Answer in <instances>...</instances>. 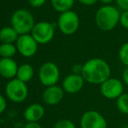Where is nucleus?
Segmentation results:
<instances>
[{"mask_svg": "<svg viewBox=\"0 0 128 128\" xmlns=\"http://www.w3.org/2000/svg\"><path fill=\"white\" fill-rule=\"evenodd\" d=\"M17 51V47L13 44H0V56L2 58H12Z\"/></svg>", "mask_w": 128, "mask_h": 128, "instance_id": "a211bd4d", "label": "nucleus"}, {"mask_svg": "<svg viewBox=\"0 0 128 128\" xmlns=\"http://www.w3.org/2000/svg\"><path fill=\"white\" fill-rule=\"evenodd\" d=\"M5 94L8 100L14 103L24 102L29 94L26 83L18 78L10 79L5 86Z\"/></svg>", "mask_w": 128, "mask_h": 128, "instance_id": "20e7f679", "label": "nucleus"}, {"mask_svg": "<svg viewBox=\"0 0 128 128\" xmlns=\"http://www.w3.org/2000/svg\"><path fill=\"white\" fill-rule=\"evenodd\" d=\"M19 35L12 27H3L0 30V41L2 44H13L17 42Z\"/></svg>", "mask_w": 128, "mask_h": 128, "instance_id": "2eb2a0df", "label": "nucleus"}, {"mask_svg": "<svg viewBox=\"0 0 128 128\" xmlns=\"http://www.w3.org/2000/svg\"><path fill=\"white\" fill-rule=\"evenodd\" d=\"M84 84V79L83 78L82 75L72 73L64 78L62 88L69 94H76L82 90Z\"/></svg>", "mask_w": 128, "mask_h": 128, "instance_id": "9b49d317", "label": "nucleus"}, {"mask_svg": "<svg viewBox=\"0 0 128 128\" xmlns=\"http://www.w3.org/2000/svg\"><path fill=\"white\" fill-rule=\"evenodd\" d=\"M54 24L48 22H39L34 26L30 35L38 44H44L51 42L54 37Z\"/></svg>", "mask_w": 128, "mask_h": 128, "instance_id": "6e6552de", "label": "nucleus"}, {"mask_svg": "<svg viewBox=\"0 0 128 128\" xmlns=\"http://www.w3.org/2000/svg\"><path fill=\"white\" fill-rule=\"evenodd\" d=\"M80 128H107V121L100 112L89 110L81 116Z\"/></svg>", "mask_w": 128, "mask_h": 128, "instance_id": "1a4fd4ad", "label": "nucleus"}, {"mask_svg": "<svg viewBox=\"0 0 128 128\" xmlns=\"http://www.w3.org/2000/svg\"><path fill=\"white\" fill-rule=\"evenodd\" d=\"M29 4L32 7L34 8H38L44 4V3L46 2V0H28Z\"/></svg>", "mask_w": 128, "mask_h": 128, "instance_id": "5701e85b", "label": "nucleus"}, {"mask_svg": "<svg viewBox=\"0 0 128 128\" xmlns=\"http://www.w3.org/2000/svg\"><path fill=\"white\" fill-rule=\"evenodd\" d=\"M10 23L12 27L18 33L19 36L32 32L36 24L33 15L26 9L15 10L12 16Z\"/></svg>", "mask_w": 128, "mask_h": 128, "instance_id": "7ed1b4c3", "label": "nucleus"}, {"mask_svg": "<svg viewBox=\"0 0 128 128\" xmlns=\"http://www.w3.org/2000/svg\"><path fill=\"white\" fill-rule=\"evenodd\" d=\"M122 77H123L124 82L128 86V66L125 68V70L123 72V74H122Z\"/></svg>", "mask_w": 128, "mask_h": 128, "instance_id": "c85d7f7f", "label": "nucleus"}, {"mask_svg": "<svg viewBox=\"0 0 128 128\" xmlns=\"http://www.w3.org/2000/svg\"><path fill=\"white\" fill-rule=\"evenodd\" d=\"M120 19L118 10L112 5H104L100 7L95 15V22L100 30L109 32L114 29Z\"/></svg>", "mask_w": 128, "mask_h": 128, "instance_id": "f03ea898", "label": "nucleus"}, {"mask_svg": "<svg viewBox=\"0 0 128 128\" xmlns=\"http://www.w3.org/2000/svg\"><path fill=\"white\" fill-rule=\"evenodd\" d=\"M53 128H76V126L70 120H60L56 122Z\"/></svg>", "mask_w": 128, "mask_h": 128, "instance_id": "412c9836", "label": "nucleus"}, {"mask_svg": "<svg viewBox=\"0 0 128 128\" xmlns=\"http://www.w3.org/2000/svg\"><path fill=\"white\" fill-rule=\"evenodd\" d=\"M64 94V91L60 86H49L43 92V100L48 106H55L62 101Z\"/></svg>", "mask_w": 128, "mask_h": 128, "instance_id": "f8f14e48", "label": "nucleus"}, {"mask_svg": "<svg viewBox=\"0 0 128 128\" xmlns=\"http://www.w3.org/2000/svg\"><path fill=\"white\" fill-rule=\"evenodd\" d=\"M17 50L23 57L30 58L38 51V43L30 34L20 35L16 42Z\"/></svg>", "mask_w": 128, "mask_h": 128, "instance_id": "9d476101", "label": "nucleus"}, {"mask_svg": "<svg viewBox=\"0 0 128 128\" xmlns=\"http://www.w3.org/2000/svg\"><path fill=\"white\" fill-rule=\"evenodd\" d=\"M116 3L123 12L128 10V0H116Z\"/></svg>", "mask_w": 128, "mask_h": 128, "instance_id": "b1692460", "label": "nucleus"}, {"mask_svg": "<svg viewBox=\"0 0 128 128\" xmlns=\"http://www.w3.org/2000/svg\"><path fill=\"white\" fill-rule=\"evenodd\" d=\"M116 106L118 112L123 114H128V94L123 93L116 100Z\"/></svg>", "mask_w": 128, "mask_h": 128, "instance_id": "6ab92c4d", "label": "nucleus"}, {"mask_svg": "<svg viewBox=\"0 0 128 128\" xmlns=\"http://www.w3.org/2000/svg\"><path fill=\"white\" fill-rule=\"evenodd\" d=\"M44 108L42 104H32L27 106L26 109L24 112V118L27 121V123L30 122H38L44 115Z\"/></svg>", "mask_w": 128, "mask_h": 128, "instance_id": "4468645a", "label": "nucleus"}, {"mask_svg": "<svg viewBox=\"0 0 128 128\" xmlns=\"http://www.w3.org/2000/svg\"><path fill=\"white\" fill-rule=\"evenodd\" d=\"M78 1L84 5H92L97 3L98 0H78Z\"/></svg>", "mask_w": 128, "mask_h": 128, "instance_id": "cd10ccee", "label": "nucleus"}, {"mask_svg": "<svg viewBox=\"0 0 128 128\" xmlns=\"http://www.w3.org/2000/svg\"><path fill=\"white\" fill-rule=\"evenodd\" d=\"M60 72L56 64L52 62H46L41 66L38 71V79L43 86H56L59 80Z\"/></svg>", "mask_w": 128, "mask_h": 128, "instance_id": "423d86ee", "label": "nucleus"}, {"mask_svg": "<svg viewBox=\"0 0 128 128\" xmlns=\"http://www.w3.org/2000/svg\"><path fill=\"white\" fill-rule=\"evenodd\" d=\"M101 3L103 4H106V5H108V4H110L111 3H112L114 0H100Z\"/></svg>", "mask_w": 128, "mask_h": 128, "instance_id": "c756f323", "label": "nucleus"}, {"mask_svg": "<svg viewBox=\"0 0 128 128\" xmlns=\"http://www.w3.org/2000/svg\"><path fill=\"white\" fill-rule=\"evenodd\" d=\"M74 1L75 0H51V3L54 10L63 13L71 10V8L74 4Z\"/></svg>", "mask_w": 128, "mask_h": 128, "instance_id": "f3484780", "label": "nucleus"}, {"mask_svg": "<svg viewBox=\"0 0 128 128\" xmlns=\"http://www.w3.org/2000/svg\"><path fill=\"white\" fill-rule=\"evenodd\" d=\"M118 58L122 64L128 66V42L121 46L118 51Z\"/></svg>", "mask_w": 128, "mask_h": 128, "instance_id": "aec40b11", "label": "nucleus"}, {"mask_svg": "<svg viewBox=\"0 0 128 128\" xmlns=\"http://www.w3.org/2000/svg\"><path fill=\"white\" fill-rule=\"evenodd\" d=\"M120 22L124 28L128 30V10H125L120 14Z\"/></svg>", "mask_w": 128, "mask_h": 128, "instance_id": "4be33fe9", "label": "nucleus"}, {"mask_svg": "<svg viewBox=\"0 0 128 128\" xmlns=\"http://www.w3.org/2000/svg\"><path fill=\"white\" fill-rule=\"evenodd\" d=\"M18 66L13 58L0 59V76L6 79H13L17 76Z\"/></svg>", "mask_w": 128, "mask_h": 128, "instance_id": "ddd939ff", "label": "nucleus"}, {"mask_svg": "<svg viewBox=\"0 0 128 128\" xmlns=\"http://www.w3.org/2000/svg\"><path fill=\"white\" fill-rule=\"evenodd\" d=\"M123 128H128V125H126L125 126H124Z\"/></svg>", "mask_w": 128, "mask_h": 128, "instance_id": "7c9ffc66", "label": "nucleus"}, {"mask_svg": "<svg viewBox=\"0 0 128 128\" xmlns=\"http://www.w3.org/2000/svg\"><path fill=\"white\" fill-rule=\"evenodd\" d=\"M24 128H42V126H40V124H38V122H30V123H26Z\"/></svg>", "mask_w": 128, "mask_h": 128, "instance_id": "bb28decb", "label": "nucleus"}, {"mask_svg": "<svg viewBox=\"0 0 128 128\" xmlns=\"http://www.w3.org/2000/svg\"><path fill=\"white\" fill-rule=\"evenodd\" d=\"M58 26L60 32L64 35H72L79 27V18L73 10L60 13L58 19Z\"/></svg>", "mask_w": 128, "mask_h": 128, "instance_id": "39448f33", "label": "nucleus"}, {"mask_svg": "<svg viewBox=\"0 0 128 128\" xmlns=\"http://www.w3.org/2000/svg\"><path fill=\"white\" fill-rule=\"evenodd\" d=\"M81 75L86 82L100 86L111 78V67L104 59L93 58L83 64Z\"/></svg>", "mask_w": 128, "mask_h": 128, "instance_id": "f257e3e1", "label": "nucleus"}, {"mask_svg": "<svg viewBox=\"0 0 128 128\" xmlns=\"http://www.w3.org/2000/svg\"><path fill=\"white\" fill-rule=\"evenodd\" d=\"M82 69H83V64H73L72 68V73H74V74L81 75V72H82Z\"/></svg>", "mask_w": 128, "mask_h": 128, "instance_id": "a878e982", "label": "nucleus"}, {"mask_svg": "<svg viewBox=\"0 0 128 128\" xmlns=\"http://www.w3.org/2000/svg\"><path fill=\"white\" fill-rule=\"evenodd\" d=\"M34 75V69L30 64H23L18 66L16 78L27 83L30 81Z\"/></svg>", "mask_w": 128, "mask_h": 128, "instance_id": "dca6fc26", "label": "nucleus"}, {"mask_svg": "<svg viewBox=\"0 0 128 128\" xmlns=\"http://www.w3.org/2000/svg\"><path fill=\"white\" fill-rule=\"evenodd\" d=\"M6 106H7L6 100H5L3 95L0 94V114H2L5 111Z\"/></svg>", "mask_w": 128, "mask_h": 128, "instance_id": "393cba45", "label": "nucleus"}, {"mask_svg": "<svg viewBox=\"0 0 128 128\" xmlns=\"http://www.w3.org/2000/svg\"><path fill=\"white\" fill-rule=\"evenodd\" d=\"M102 96L107 100H117L124 93V84L117 78H110L100 86Z\"/></svg>", "mask_w": 128, "mask_h": 128, "instance_id": "0eeeda50", "label": "nucleus"}]
</instances>
